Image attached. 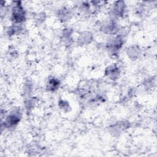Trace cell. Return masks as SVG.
Wrapping results in <instances>:
<instances>
[{"mask_svg": "<svg viewBox=\"0 0 157 157\" xmlns=\"http://www.w3.org/2000/svg\"><path fill=\"white\" fill-rule=\"evenodd\" d=\"M13 20L16 22H21L25 20V13L20 6H17L13 9L12 13Z\"/></svg>", "mask_w": 157, "mask_h": 157, "instance_id": "cell-1", "label": "cell"}, {"mask_svg": "<svg viewBox=\"0 0 157 157\" xmlns=\"http://www.w3.org/2000/svg\"><path fill=\"white\" fill-rule=\"evenodd\" d=\"M20 119V117H19L17 113L15 114H11L9 117H7L6 120V123L9 124L10 126H13L18 123Z\"/></svg>", "mask_w": 157, "mask_h": 157, "instance_id": "cell-2", "label": "cell"}, {"mask_svg": "<svg viewBox=\"0 0 157 157\" xmlns=\"http://www.w3.org/2000/svg\"><path fill=\"white\" fill-rule=\"evenodd\" d=\"M59 85V82L56 79L50 80L49 82V88L52 90H55L58 88Z\"/></svg>", "mask_w": 157, "mask_h": 157, "instance_id": "cell-3", "label": "cell"}]
</instances>
